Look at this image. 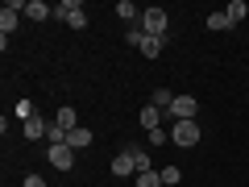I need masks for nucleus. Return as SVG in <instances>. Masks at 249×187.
<instances>
[{
    "mask_svg": "<svg viewBox=\"0 0 249 187\" xmlns=\"http://www.w3.org/2000/svg\"><path fill=\"white\" fill-rule=\"evenodd\" d=\"M17 25H21V13L0 9V34H4V37H9V34H17Z\"/></svg>",
    "mask_w": 249,
    "mask_h": 187,
    "instance_id": "11",
    "label": "nucleus"
},
{
    "mask_svg": "<svg viewBox=\"0 0 249 187\" xmlns=\"http://www.w3.org/2000/svg\"><path fill=\"white\" fill-rule=\"evenodd\" d=\"M224 13H229V21H232V25H241V21L249 17V4H245V0H232V4H229Z\"/></svg>",
    "mask_w": 249,
    "mask_h": 187,
    "instance_id": "15",
    "label": "nucleus"
},
{
    "mask_svg": "<svg viewBox=\"0 0 249 187\" xmlns=\"http://www.w3.org/2000/svg\"><path fill=\"white\" fill-rule=\"evenodd\" d=\"M54 17H62L71 29H88V13H83V4H79V0H62L58 9H54Z\"/></svg>",
    "mask_w": 249,
    "mask_h": 187,
    "instance_id": "3",
    "label": "nucleus"
},
{
    "mask_svg": "<svg viewBox=\"0 0 249 187\" xmlns=\"http://www.w3.org/2000/svg\"><path fill=\"white\" fill-rule=\"evenodd\" d=\"M46 158H50L54 170H71V167H75V150H71V146H50Z\"/></svg>",
    "mask_w": 249,
    "mask_h": 187,
    "instance_id": "6",
    "label": "nucleus"
},
{
    "mask_svg": "<svg viewBox=\"0 0 249 187\" xmlns=\"http://www.w3.org/2000/svg\"><path fill=\"white\" fill-rule=\"evenodd\" d=\"M142 129L145 133H150V129H162V108H154V104L142 108Z\"/></svg>",
    "mask_w": 249,
    "mask_h": 187,
    "instance_id": "10",
    "label": "nucleus"
},
{
    "mask_svg": "<svg viewBox=\"0 0 249 187\" xmlns=\"http://www.w3.org/2000/svg\"><path fill=\"white\" fill-rule=\"evenodd\" d=\"M145 137H150V146H166L170 142V129H150Z\"/></svg>",
    "mask_w": 249,
    "mask_h": 187,
    "instance_id": "22",
    "label": "nucleus"
},
{
    "mask_svg": "<svg viewBox=\"0 0 249 187\" xmlns=\"http://www.w3.org/2000/svg\"><path fill=\"white\" fill-rule=\"evenodd\" d=\"M112 175L116 179H137V162H133V150H129V146L112 158Z\"/></svg>",
    "mask_w": 249,
    "mask_h": 187,
    "instance_id": "5",
    "label": "nucleus"
},
{
    "mask_svg": "<svg viewBox=\"0 0 249 187\" xmlns=\"http://www.w3.org/2000/svg\"><path fill=\"white\" fill-rule=\"evenodd\" d=\"M124 37H129V46H142V37H145V34H142L137 25H129V34H124Z\"/></svg>",
    "mask_w": 249,
    "mask_h": 187,
    "instance_id": "23",
    "label": "nucleus"
},
{
    "mask_svg": "<svg viewBox=\"0 0 249 187\" xmlns=\"http://www.w3.org/2000/svg\"><path fill=\"white\" fill-rule=\"evenodd\" d=\"M54 125H58V129H67V133H71V129H79V121H75V108H58V112H54Z\"/></svg>",
    "mask_w": 249,
    "mask_h": 187,
    "instance_id": "14",
    "label": "nucleus"
},
{
    "mask_svg": "<svg viewBox=\"0 0 249 187\" xmlns=\"http://www.w3.org/2000/svg\"><path fill=\"white\" fill-rule=\"evenodd\" d=\"M208 29H212V34H224V29H232L229 13H208Z\"/></svg>",
    "mask_w": 249,
    "mask_h": 187,
    "instance_id": "16",
    "label": "nucleus"
},
{
    "mask_svg": "<svg viewBox=\"0 0 249 187\" xmlns=\"http://www.w3.org/2000/svg\"><path fill=\"white\" fill-rule=\"evenodd\" d=\"M150 104H154V108H162V112H170V104H175V92H170V88H154Z\"/></svg>",
    "mask_w": 249,
    "mask_h": 187,
    "instance_id": "13",
    "label": "nucleus"
},
{
    "mask_svg": "<svg viewBox=\"0 0 249 187\" xmlns=\"http://www.w3.org/2000/svg\"><path fill=\"white\" fill-rule=\"evenodd\" d=\"M178 179H183V170H178V167H166V170H162V187H175Z\"/></svg>",
    "mask_w": 249,
    "mask_h": 187,
    "instance_id": "21",
    "label": "nucleus"
},
{
    "mask_svg": "<svg viewBox=\"0 0 249 187\" xmlns=\"http://www.w3.org/2000/svg\"><path fill=\"white\" fill-rule=\"evenodd\" d=\"M13 116H21V121H29V116H37V112H34V100H17V108H13Z\"/></svg>",
    "mask_w": 249,
    "mask_h": 187,
    "instance_id": "20",
    "label": "nucleus"
},
{
    "mask_svg": "<svg viewBox=\"0 0 249 187\" xmlns=\"http://www.w3.org/2000/svg\"><path fill=\"white\" fill-rule=\"evenodd\" d=\"M116 17L121 21H137V4L133 0H116Z\"/></svg>",
    "mask_w": 249,
    "mask_h": 187,
    "instance_id": "18",
    "label": "nucleus"
},
{
    "mask_svg": "<svg viewBox=\"0 0 249 187\" xmlns=\"http://www.w3.org/2000/svg\"><path fill=\"white\" fill-rule=\"evenodd\" d=\"M21 187H50V183H46L42 175H25V183H21Z\"/></svg>",
    "mask_w": 249,
    "mask_h": 187,
    "instance_id": "24",
    "label": "nucleus"
},
{
    "mask_svg": "<svg viewBox=\"0 0 249 187\" xmlns=\"http://www.w3.org/2000/svg\"><path fill=\"white\" fill-rule=\"evenodd\" d=\"M67 146H71V150H88V146H91V129H88V125L71 129V133H67Z\"/></svg>",
    "mask_w": 249,
    "mask_h": 187,
    "instance_id": "8",
    "label": "nucleus"
},
{
    "mask_svg": "<svg viewBox=\"0 0 249 187\" xmlns=\"http://www.w3.org/2000/svg\"><path fill=\"white\" fill-rule=\"evenodd\" d=\"M133 183H137V187H162V170H142Z\"/></svg>",
    "mask_w": 249,
    "mask_h": 187,
    "instance_id": "17",
    "label": "nucleus"
},
{
    "mask_svg": "<svg viewBox=\"0 0 249 187\" xmlns=\"http://www.w3.org/2000/svg\"><path fill=\"white\" fill-rule=\"evenodd\" d=\"M25 17L29 21H46V17H54V9L46 4V0H29V4H25Z\"/></svg>",
    "mask_w": 249,
    "mask_h": 187,
    "instance_id": "9",
    "label": "nucleus"
},
{
    "mask_svg": "<svg viewBox=\"0 0 249 187\" xmlns=\"http://www.w3.org/2000/svg\"><path fill=\"white\" fill-rule=\"evenodd\" d=\"M166 25H170V17H166V9H158V4H150V9L142 13V34L166 37Z\"/></svg>",
    "mask_w": 249,
    "mask_h": 187,
    "instance_id": "1",
    "label": "nucleus"
},
{
    "mask_svg": "<svg viewBox=\"0 0 249 187\" xmlns=\"http://www.w3.org/2000/svg\"><path fill=\"white\" fill-rule=\"evenodd\" d=\"M170 142L183 146V150L199 146V125H196V121H175V125H170Z\"/></svg>",
    "mask_w": 249,
    "mask_h": 187,
    "instance_id": "2",
    "label": "nucleus"
},
{
    "mask_svg": "<svg viewBox=\"0 0 249 187\" xmlns=\"http://www.w3.org/2000/svg\"><path fill=\"white\" fill-rule=\"evenodd\" d=\"M129 150H133V162H137V175H142V170H154V167H150V154H145L142 146H129Z\"/></svg>",
    "mask_w": 249,
    "mask_h": 187,
    "instance_id": "19",
    "label": "nucleus"
},
{
    "mask_svg": "<svg viewBox=\"0 0 249 187\" xmlns=\"http://www.w3.org/2000/svg\"><path fill=\"white\" fill-rule=\"evenodd\" d=\"M196 112H199V100L196 96H175V104H170V125L175 121H196Z\"/></svg>",
    "mask_w": 249,
    "mask_h": 187,
    "instance_id": "4",
    "label": "nucleus"
},
{
    "mask_svg": "<svg viewBox=\"0 0 249 187\" xmlns=\"http://www.w3.org/2000/svg\"><path fill=\"white\" fill-rule=\"evenodd\" d=\"M46 133H50V121H42V116H29L25 121V137L29 142H42Z\"/></svg>",
    "mask_w": 249,
    "mask_h": 187,
    "instance_id": "7",
    "label": "nucleus"
},
{
    "mask_svg": "<svg viewBox=\"0 0 249 187\" xmlns=\"http://www.w3.org/2000/svg\"><path fill=\"white\" fill-rule=\"evenodd\" d=\"M162 46H166V37H150V34H145V37H142V46H137V50H142L145 58H158V54H162Z\"/></svg>",
    "mask_w": 249,
    "mask_h": 187,
    "instance_id": "12",
    "label": "nucleus"
}]
</instances>
